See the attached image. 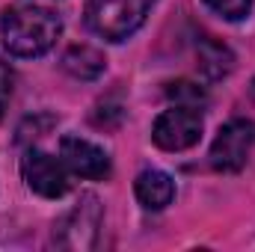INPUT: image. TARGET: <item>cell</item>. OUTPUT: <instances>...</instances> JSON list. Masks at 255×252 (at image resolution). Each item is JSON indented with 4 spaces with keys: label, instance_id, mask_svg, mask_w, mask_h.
Segmentation results:
<instances>
[{
    "label": "cell",
    "instance_id": "3957f363",
    "mask_svg": "<svg viewBox=\"0 0 255 252\" xmlns=\"http://www.w3.org/2000/svg\"><path fill=\"white\" fill-rule=\"evenodd\" d=\"M104 223V205L95 193H83L71 211H65L63 220L54 226V244L63 250H95L98 235Z\"/></svg>",
    "mask_w": 255,
    "mask_h": 252
},
{
    "label": "cell",
    "instance_id": "7a4b0ae2",
    "mask_svg": "<svg viewBox=\"0 0 255 252\" xmlns=\"http://www.w3.org/2000/svg\"><path fill=\"white\" fill-rule=\"evenodd\" d=\"M154 0H86V27L107 42L130 39Z\"/></svg>",
    "mask_w": 255,
    "mask_h": 252
},
{
    "label": "cell",
    "instance_id": "30bf717a",
    "mask_svg": "<svg viewBox=\"0 0 255 252\" xmlns=\"http://www.w3.org/2000/svg\"><path fill=\"white\" fill-rule=\"evenodd\" d=\"M63 68L71 77H77V80H95V77L104 74L107 60H104V54H101L98 48H92V45H71L63 54Z\"/></svg>",
    "mask_w": 255,
    "mask_h": 252
},
{
    "label": "cell",
    "instance_id": "ba28073f",
    "mask_svg": "<svg viewBox=\"0 0 255 252\" xmlns=\"http://www.w3.org/2000/svg\"><path fill=\"white\" fill-rule=\"evenodd\" d=\"M133 193H136V199L145 211H163L175 199V181L163 169H145V172L136 175Z\"/></svg>",
    "mask_w": 255,
    "mask_h": 252
},
{
    "label": "cell",
    "instance_id": "8992f818",
    "mask_svg": "<svg viewBox=\"0 0 255 252\" xmlns=\"http://www.w3.org/2000/svg\"><path fill=\"white\" fill-rule=\"evenodd\" d=\"M21 175L27 187L45 199H60L71 190V172L63 163V157H54L42 148H27L21 160Z\"/></svg>",
    "mask_w": 255,
    "mask_h": 252
},
{
    "label": "cell",
    "instance_id": "277c9868",
    "mask_svg": "<svg viewBox=\"0 0 255 252\" xmlns=\"http://www.w3.org/2000/svg\"><path fill=\"white\" fill-rule=\"evenodd\" d=\"M202 107H190V104H172L166 107L154 125H151V139L157 148L163 151H187L202 139Z\"/></svg>",
    "mask_w": 255,
    "mask_h": 252
},
{
    "label": "cell",
    "instance_id": "8fae6325",
    "mask_svg": "<svg viewBox=\"0 0 255 252\" xmlns=\"http://www.w3.org/2000/svg\"><path fill=\"white\" fill-rule=\"evenodd\" d=\"M202 3L226 21H244L253 9V0H202Z\"/></svg>",
    "mask_w": 255,
    "mask_h": 252
},
{
    "label": "cell",
    "instance_id": "9c48e42d",
    "mask_svg": "<svg viewBox=\"0 0 255 252\" xmlns=\"http://www.w3.org/2000/svg\"><path fill=\"white\" fill-rule=\"evenodd\" d=\"M196 60H199V74L205 77V80H223V77H229L232 74V68H235V54L229 51V45H223V42H217L214 36H205V39H199V45H196Z\"/></svg>",
    "mask_w": 255,
    "mask_h": 252
},
{
    "label": "cell",
    "instance_id": "5b68a950",
    "mask_svg": "<svg viewBox=\"0 0 255 252\" xmlns=\"http://www.w3.org/2000/svg\"><path fill=\"white\" fill-rule=\"evenodd\" d=\"M255 145V122L253 119H232L217 130L211 142V166L217 172H241L253 154Z\"/></svg>",
    "mask_w": 255,
    "mask_h": 252
},
{
    "label": "cell",
    "instance_id": "52a82bcc",
    "mask_svg": "<svg viewBox=\"0 0 255 252\" xmlns=\"http://www.w3.org/2000/svg\"><path fill=\"white\" fill-rule=\"evenodd\" d=\"M60 157L68 166V172L77 178L101 181L110 175V154L83 136H63L60 139Z\"/></svg>",
    "mask_w": 255,
    "mask_h": 252
},
{
    "label": "cell",
    "instance_id": "4fadbf2b",
    "mask_svg": "<svg viewBox=\"0 0 255 252\" xmlns=\"http://www.w3.org/2000/svg\"><path fill=\"white\" fill-rule=\"evenodd\" d=\"M9 95H12V71H9V65L0 60V116H3V110L9 104Z\"/></svg>",
    "mask_w": 255,
    "mask_h": 252
},
{
    "label": "cell",
    "instance_id": "7c38bea8",
    "mask_svg": "<svg viewBox=\"0 0 255 252\" xmlns=\"http://www.w3.org/2000/svg\"><path fill=\"white\" fill-rule=\"evenodd\" d=\"M169 98L175 104H190V107H202L205 104V92L196 86V83H187V80H178V83H169Z\"/></svg>",
    "mask_w": 255,
    "mask_h": 252
},
{
    "label": "cell",
    "instance_id": "6da1fadb",
    "mask_svg": "<svg viewBox=\"0 0 255 252\" xmlns=\"http://www.w3.org/2000/svg\"><path fill=\"white\" fill-rule=\"evenodd\" d=\"M60 33H63V18L48 6L18 3L0 15V39L12 57L24 60L42 57L57 45Z\"/></svg>",
    "mask_w": 255,
    "mask_h": 252
}]
</instances>
